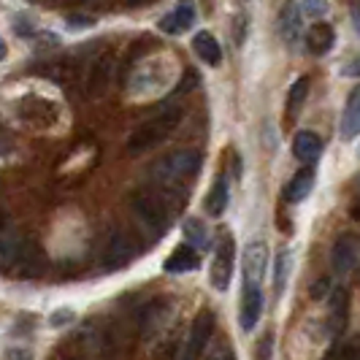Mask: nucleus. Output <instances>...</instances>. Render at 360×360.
<instances>
[{
    "label": "nucleus",
    "mask_w": 360,
    "mask_h": 360,
    "mask_svg": "<svg viewBox=\"0 0 360 360\" xmlns=\"http://www.w3.org/2000/svg\"><path fill=\"white\" fill-rule=\"evenodd\" d=\"M200 168V155L198 152H190V149H176L171 155H165L155 162V171L152 176L160 181L162 187H176L184 179L195 176Z\"/></svg>",
    "instance_id": "2"
},
{
    "label": "nucleus",
    "mask_w": 360,
    "mask_h": 360,
    "mask_svg": "<svg viewBox=\"0 0 360 360\" xmlns=\"http://www.w3.org/2000/svg\"><path fill=\"white\" fill-rule=\"evenodd\" d=\"M307 92H309V79H307V76H301V79H298V82L290 87V95H288V111H290V114H295L298 108L304 106Z\"/></svg>",
    "instance_id": "26"
},
{
    "label": "nucleus",
    "mask_w": 360,
    "mask_h": 360,
    "mask_svg": "<svg viewBox=\"0 0 360 360\" xmlns=\"http://www.w3.org/2000/svg\"><path fill=\"white\" fill-rule=\"evenodd\" d=\"M71 320H73V311H68V309H65V311H57V314H54L52 325H60V323H71Z\"/></svg>",
    "instance_id": "30"
},
{
    "label": "nucleus",
    "mask_w": 360,
    "mask_h": 360,
    "mask_svg": "<svg viewBox=\"0 0 360 360\" xmlns=\"http://www.w3.org/2000/svg\"><path fill=\"white\" fill-rule=\"evenodd\" d=\"M304 8L309 17H323L328 11V0H304Z\"/></svg>",
    "instance_id": "28"
},
{
    "label": "nucleus",
    "mask_w": 360,
    "mask_h": 360,
    "mask_svg": "<svg viewBox=\"0 0 360 360\" xmlns=\"http://www.w3.org/2000/svg\"><path fill=\"white\" fill-rule=\"evenodd\" d=\"M260 314H263V292H260V285H250V288H244V295H241V314H238L241 328L252 330Z\"/></svg>",
    "instance_id": "12"
},
{
    "label": "nucleus",
    "mask_w": 360,
    "mask_h": 360,
    "mask_svg": "<svg viewBox=\"0 0 360 360\" xmlns=\"http://www.w3.org/2000/svg\"><path fill=\"white\" fill-rule=\"evenodd\" d=\"M136 257V247H133V238L122 231H111L103 244V266L106 269H122L130 260Z\"/></svg>",
    "instance_id": "6"
},
{
    "label": "nucleus",
    "mask_w": 360,
    "mask_h": 360,
    "mask_svg": "<svg viewBox=\"0 0 360 360\" xmlns=\"http://www.w3.org/2000/svg\"><path fill=\"white\" fill-rule=\"evenodd\" d=\"M200 266V257L195 252V247H187V244H181L174 250V255L165 260V274H190V271H195Z\"/></svg>",
    "instance_id": "18"
},
{
    "label": "nucleus",
    "mask_w": 360,
    "mask_h": 360,
    "mask_svg": "<svg viewBox=\"0 0 360 360\" xmlns=\"http://www.w3.org/2000/svg\"><path fill=\"white\" fill-rule=\"evenodd\" d=\"M333 41H336L333 27H330L328 22H317V25L307 33V49L311 54H325V52H330Z\"/></svg>",
    "instance_id": "20"
},
{
    "label": "nucleus",
    "mask_w": 360,
    "mask_h": 360,
    "mask_svg": "<svg viewBox=\"0 0 360 360\" xmlns=\"http://www.w3.org/2000/svg\"><path fill=\"white\" fill-rule=\"evenodd\" d=\"M184 238H187L195 250H203V247H206V231H203V225H200L198 219H187V222H184Z\"/></svg>",
    "instance_id": "27"
},
{
    "label": "nucleus",
    "mask_w": 360,
    "mask_h": 360,
    "mask_svg": "<svg viewBox=\"0 0 360 360\" xmlns=\"http://www.w3.org/2000/svg\"><path fill=\"white\" fill-rule=\"evenodd\" d=\"M279 33L288 41L290 46L298 44L304 36V17H301V6L295 0H288L279 11Z\"/></svg>",
    "instance_id": "11"
},
{
    "label": "nucleus",
    "mask_w": 360,
    "mask_h": 360,
    "mask_svg": "<svg viewBox=\"0 0 360 360\" xmlns=\"http://www.w3.org/2000/svg\"><path fill=\"white\" fill-rule=\"evenodd\" d=\"M17 114L33 127H52L60 117V111L52 101L41 98V95H25L17 103Z\"/></svg>",
    "instance_id": "5"
},
{
    "label": "nucleus",
    "mask_w": 360,
    "mask_h": 360,
    "mask_svg": "<svg viewBox=\"0 0 360 360\" xmlns=\"http://www.w3.org/2000/svg\"><path fill=\"white\" fill-rule=\"evenodd\" d=\"M233 260H236V244L231 236H222L219 247L214 252V260H212V274H209V282L212 288L225 292L231 288V279H233Z\"/></svg>",
    "instance_id": "4"
},
{
    "label": "nucleus",
    "mask_w": 360,
    "mask_h": 360,
    "mask_svg": "<svg viewBox=\"0 0 360 360\" xmlns=\"http://www.w3.org/2000/svg\"><path fill=\"white\" fill-rule=\"evenodd\" d=\"M225 209H228V181L219 176V179L212 184L209 195H206V212L212 217H219Z\"/></svg>",
    "instance_id": "24"
},
{
    "label": "nucleus",
    "mask_w": 360,
    "mask_h": 360,
    "mask_svg": "<svg viewBox=\"0 0 360 360\" xmlns=\"http://www.w3.org/2000/svg\"><path fill=\"white\" fill-rule=\"evenodd\" d=\"M165 314H168V304L165 301H152L144 309V314H141V336L144 339L155 336L162 325H165Z\"/></svg>",
    "instance_id": "22"
},
{
    "label": "nucleus",
    "mask_w": 360,
    "mask_h": 360,
    "mask_svg": "<svg viewBox=\"0 0 360 360\" xmlns=\"http://www.w3.org/2000/svg\"><path fill=\"white\" fill-rule=\"evenodd\" d=\"M195 3L193 0H181L179 6L171 11V14H165L160 19V30L165 36H179L184 30H190L193 25H195Z\"/></svg>",
    "instance_id": "10"
},
{
    "label": "nucleus",
    "mask_w": 360,
    "mask_h": 360,
    "mask_svg": "<svg viewBox=\"0 0 360 360\" xmlns=\"http://www.w3.org/2000/svg\"><path fill=\"white\" fill-rule=\"evenodd\" d=\"M325 295H330V279H317V282L311 285V298L320 301Z\"/></svg>",
    "instance_id": "29"
},
{
    "label": "nucleus",
    "mask_w": 360,
    "mask_h": 360,
    "mask_svg": "<svg viewBox=\"0 0 360 360\" xmlns=\"http://www.w3.org/2000/svg\"><path fill=\"white\" fill-rule=\"evenodd\" d=\"M344 73H360V60L355 63V65H347V68H344Z\"/></svg>",
    "instance_id": "32"
},
{
    "label": "nucleus",
    "mask_w": 360,
    "mask_h": 360,
    "mask_svg": "<svg viewBox=\"0 0 360 360\" xmlns=\"http://www.w3.org/2000/svg\"><path fill=\"white\" fill-rule=\"evenodd\" d=\"M130 206H133L136 217L144 222L149 231L162 233L168 228V209L162 206V200L158 195H152V193H133L130 195Z\"/></svg>",
    "instance_id": "3"
},
{
    "label": "nucleus",
    "mask_w": 360,
    "mask_h": 360,
    "mask_svg": "<svg viewBox=\"0 0 360 360\" xmlns=\"http://www.w3.org/2000/svg\"><path fill=\"white\" fill-rule=\"evenodd\" d=\"M290 266H292V255H290V250H282L276 257V276H274V290L276 292H285V288H288Z\"/></svg>",
    "instance_id": "25"
},
{
    "label": "nucleus",
    "mask_w": 360,
    "mask_h": 360,
    "mask_svg": "<svg viewBox=\"0 0 360 360\" xmlns=\"http://www.w3.org/2000/svg\"><path fill=\"white\" fill-rule=\"evenodd\" d=\"M320 152H323V141H320L317 133H311V130L295 133V139H292V155H295L298 160L311 165V162L320 158Z\"/></svg>",
    "instance_id": "17"
},
{
    "label": "nucleus",
    "mask_w": 360,
    "mask_h": 360,
    "mask_svg": "<svg viewBox=\"0 0 360 360\" xmlns=\"http://www.w3.org/2000/svg\"><path fill=\"white\" fill-rule=\"evenodd\" d=\"M179 120H181L179 106L165 108L158 117H152L149 122H144V125L130 136V141H127V155H144V152L155 149L158 144H162V141L176 130Z\"/></svg>",
    "instance_id": "1"
},
{
    "label": "nucleus",
    "mask_w": 360,
    "mask_h": 360,
    "mask_svg": "<svg viewBox=\"0 0 360 360\" xmlns=\"http://www.w3.org/2000/svg\"><path fill=\"white\" fill-rule=\"evenodd\" d=\"M214 333V311L212 309H203L198 317L193 320V328H190V336H187V347H184V355L187 358H198L203 352V347L209 344Z\"/></svg>",
    "instance_id": "8"
},
{
    "label": "nucleus",
    "mask_w": 360,
    "mask_h": 360,
    "mask_svg": "<svg viewBox=\"0 0 360 360\" xmlns=\"http://www.w3.org/2000/svg\"><path fill=\"white\" fill-rule=\"evenodd\" d=\"M352 25L360 33V0H352Z\"/></svg>",
    "instance_id": "31"
},
{
    "label": "nucleus",
    "mask_w": 360,
    "mask_h": 360,
    "mask_svg": "<svg viewBox=\"0 0 360 360\" xmlns=\"http://www.w3.org/2000/svg\"><path fill=\"white\" fill-rule=\"evenodd\" d=\"M266 260H269V247H266V241H250L247 250H244V288L263 282Z\"/></svg>",
    "instance_id": "9"
},
{
    "label": "nucleus",
    "mask_w": 360,
    "mask_h": 360,
    "mask_svg": "<svg viewBox=\"0 0 360 360\" xmlns=\"http://www.w3.org/2000/svg\"><path fill=\"white\" fill-rule=\"evenodd\" d=\"M347 314H349V295H347V290H333L330 292V304H328V330H330V336L344 333Z\"/></svg>",
    "instance_id": "13"
},
{
    "label": "nucleus",
    "mask_w": 360,
    "mask_h": 360,
    "mask_svg": "<svg viewBox=\"0 0 360 360\" xmlns=\"http://www.w3.org/2000/svg\"><path fill=\"white\" fill-rule=\"evenodd\" d=\"M108 79H111V57H101L87 73V92L92 98H98L101 92H106Z\"/></svg>",
    "instance_id": "23"
},
{
    "label": "nucleus",
    "mask_w": 360,
    "mask_h": 360,
    "mask_svg": "<svg viewBox=\"0 0 360 360\" xmlns=\"http://www.w3.org/2000/svg\"><path fill=\"white\" fill-rule=\"evenodd\" d=\"M330 263L336 274H347V271L355 269L358 263V241L352 236H342L336 244H333V252H330Z\"/></svg>",
    "instance_id": "14"
},
{
    "label": "nucleus",
    "mask_w": 360,
    "mask_h": 360,
    "mask_svg": "<svg viewBox=\"0 0 360 360\" xmlns=\"http://www.w3.org/2000/svg\"><path fill=\"white\" fill-rule=\"evenodd\" d=\"M6 225H8V217H6V212H3V209H0V231H3V228H6Z\"/></svg>",
    "instance_id": "33"
},
{
    "label": "nucleus",
    "mask_w": 360,
    "mask_h": 360,
    "mask_svg": "<svg viewBox=\"0 0 360 360\" xmlns=\"http://www.w3.org/2000/svg\"><path fill=\"white\" fill-rule=\"evenodd\" d=\"M193 49L198 54L203 63H209V65H219L222 63V46H219V41H217L212 33H206V30H200L193 36Z\"/></svg>",
    "instance_id": "19"
},
{
    "label": "nucleus",
    "mask_w": 360,
    "mask_h": 360,
    "mask_svg": "<svg viewBox=\"0 0 360 360\" xmlns=\"http://www.w3.org/2000/svg\"><path fill=\"white\" fill-rule=\"evenodd\" d=\"M360 136V84L349 92L347 98V106L342 114V139L344 141H352Z\"/></svg>",
    "instance_id": "16"
},
{
    "label": "nucleus",
    "mask_w": 360,
    "mask_h": 360,
    "mask_svg": "<svg viewBox=\"0 0 360 360\" xmlns=\"http://www.w3.org/2000/svg\"><path fill=\"white\" fill-rule=\"evenodd\" d=\"M44 271V252L33 238H25L22 250L17 255V263L8 276H17V279H36L38 274Z\"/></svg>",
    "instance_id": "7"
},
{
    "label": "nucleus",
    "mask_w": 360,
    "mask_h": 360,
    "mask_svg": "<svg viewBox=\"0 0 360 360\" xmlns=\"http://www.w3.org/2000/svg\"><path fill=\"white\" fill-rule=\"evenodd\" d=\"M6 52H8V49H6V41H3V38H0V60H3V57H6Z\"/></svg>",
    "instance_id": "34"
},
{
    "label": "nucleus",
    "mask_w": 360,
    "mask_h": 360,
    "mask_svg": "<svg viewBox=\"0 0 360 360\" xmlns=\"http://www.w3.org/2000/svg\"><path fill=\"white\" fill-rule=\"evenodd\" d=\"M127 3H130V6H136V3H141V0H127Z\"/></svg>",
    "instance_id": "35"
},
{
    "label": "nucleus",
    "mask_w": 360,
    "mask_h": 360,
    "mask_svg": "<svg viewBox=\"0 0 360 360\" xmlns=\"http://www.w3.org/2000/svg\"><path fill=\"white\" fill-rule=\"evenodd\" d=\"M22 244H25V236H19L14 228L6 225V228L0 231V271H3V274H11Z\"/></svg>",
    "instance_id": "15"
},
{
    "label": "nucleus",
    "mask_w": 360,
    "mask_h": 360,
    "mask_svg": "<svg viewBox=\"0 0 360 360\" xmlns=\"http://www.w3.org/2000/svg\"><path fill=\"white\" fill-rule=\"evenodd\" d=\"M311 187H314V171H311V168H304V171H298V174L290 179L288 187H285V200H288V203H301V200L311 193Z\"/></svg>",
    "instance_id": "21"
}]
</instances>
